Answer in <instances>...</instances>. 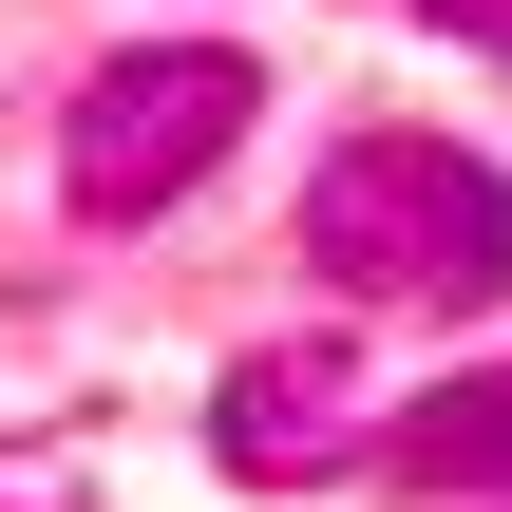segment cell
I'll return each mask as SVG.
<instances>
[{
	"instance_id": "1",
	"label": "cell",
	"mask_w": 512,
	"mask_h": 512,
	"mask_svg": "<svg viewBox=\"0 0 512 512\" xmlns=\"http://www.w3.org/2000/svg\"><path fill=\"white\" fill-rule=\"evenodd\" d=\"M304 285L323 304H494L512 285V171L456 133H342L304 171Z\"/></svg>"
},
{
	"instance_id": "2",
	"label": "cell",
	"mask_w": 512,
	"mask_h": 512,
	"mask_svg": "<svg viewBox=\"0 0 512 512\" xmlns=\"http://www.w3.org/2000/svg\"><path fill=\"white\" fill-rule=\"evenodd\" d=\"M247 114H266V76H247L228 38H133V57H95L76 114H57V190H76V228H152V209H190V190L228 171Z\"/></svg>"
},
{
	"instance_id": "3",
	"label": "cell",
	"mask_w": 512,
	"mask_h": 512,
	"mask_svg": "<svg viewBox=\"0 0 512 512\" xmlns=\"http://www.w3.org/2000/svg\"><path fill=\"white\" fill-rule=\"evenodd\" d=\"M342 475H399V494H512V361L494 380H437V399H399Z\"/></svg>"
},
{
	"instance_id": "4",
	"label": "cell",
	"mask_w": 512,
	"mask_h": 512,
	"mask_svg": "<svg viewBox=\"0 0 512 512\" xmlns=\"http://www.w3.org/2000/svg\"><path fill=\"white\" fill-rule=\"evenodd\" d=\"M209 437H228V475H342V456H323V437H342V361H304V342L228 361Z\"/></svg>"
}]
</instances>
